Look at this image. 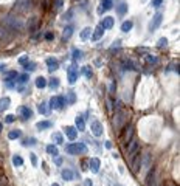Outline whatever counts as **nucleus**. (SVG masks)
<instances>
[{"label":"nucleus","mask_w":180,"mask_h":186,"mask_svg":"<svg viewBox=\"0 0 180 186\" xmlns=\"http://www.w3.org/2000/svg\"><path fill=\"white\" fill-rule=\"evenodd\" d=\"M87 165H89V169H90L93 174H98V172H99L101 163H99V160H98V158H90V161L87 163Z\"/></svg>","instance_id":"11"},{"label":"nucleus","mask_w":180,"mask_h":186,"mask_svg":"<svg viewBox=\"0 0 180 186\" xmlns=\"http://www.w3.org/2000/svg\"><path fill=\"white\" fill-rule=\"evenodd\" d=\"M112 6H113V0H102V2H101V6L98 8V13L102 14V13L112 9Z\"/></svg>","instance_id":"12"},{"label":"nucleus","mask_w":180,"mask_h":186,"mask_svg":"<svg viewBox=\"0 0 180 186\" xmlns=\"http://www.w3.org/2000/svg\"><path fill=\"white\" fill-rule=\"evenodd\" d=\"M36 67H37V65H36V62H31V61H28L27 64L23 65V68H25V72H27V73H28V72H34Z\"/></svg>","instance_id":"28"},{"label":"nucleus","mask_w":180,"mask_h":186,"mask_svg":"<svg viewBox=\"0 0 180 186\" xmlns=\"http://www.w3.org/2000/svg\"><path fill=\"white\" fill-rule=\"evenodd\" d=\"M61 175H62V178L67 180V181L73 180V172H71V169H64V171L61 172Z\"/></svg>","instance_id":"27"},{"label":"nucleus","mask_w":180,"mask_h":186,"mask_svg":"<svg viewBox=\"0 0 180 186\" xmlns=\"http://www.w3.org/2000/svg\"><path fill=\"white\" fill-rule=\"evenodd\" d=\"M2 22L5 23L6 27H10L11 30H14V31H25V28H27L25 22L22 19H19L17 16H14V14H6L2 19Z\"/></svg>","instance_id":"1"},{"label":"nucleus","mask_w":180,"mask_h":186,"mask_svg":"<svg viewBox=\"0 0 180 186\" xmlns=\"http://www.w3.org/2000/svg\"><path fill=\"white\" fill-rule=\"evenodd\" d=\"M45 64H47V67H48V70H50L51 73L56 72V70L59 68V61L55 59V58H48V59L45 61Z\"/></svg>","instance_id":"10"},{"label":"nucleus","mask_w":180,"mask_h":186,"mask_svg":"<svg viewBox=\"0 0 180 186\" xmlns=\"http://www.w3.org/2000/svg\"><path fill=\"white\" fill-rule=\"evenodd\" d=\"M22 144L25 146V147H31V146H34L36 144V138H33V136H30V138H25L23 141H22Z\"/></svg>","instance_id":"31"},{"label":"nucleus","mask_w":180,"mask_h":186,"mask_svg":"<svg viewBox=\"0 0 180 186\" xmlns=\"http://www.w3.org/2000/svg\"><path fill=\"white\" fill-rule=\"evenodd\" d=\"M61 6H62V0H56L55 2V9L58 11V9H61Z\"/></svg>","instance_id":"53"},{"label":"nucleus","mask_w":180,"mask_h":186,"mask_svg":"<svg viewBox=\"0 0 180 186\" xmlns=\"http://www.w3.org/2000/svg\"><path fill=\"white\" fill-rule=\"evenodd\" d=\"M51 126H53V124H51V121H39V123L36 124V127H37L39 130H45V129H50Z\"/></svg>","instance_id":"21"},{"label":"nucleus","mask_w":180,"mask_h":186,"mask_svg":"<svg viewBox=\"0 0 180 186\" xmlns=\"http://www.w3.org/2000/svg\"><path fill=\"white\" fill-rule=\"evenodd\" d=\"M17 76H19V75H17L16 72H10V73L6 75V78H10V79H16Z\"/></svg>","instance_id":"52"},{"label":"nucleus","mask_w":180,"mask_h":186,"mask_svg":"<svg viewBox=\"0 0 180 186\" xmlns=\"http://www.w3.org/2000/svg\"><path fill=\"white\" fill-rule=\"evenodd\" d=\"M117 11H118V14H120V16L126 14V13H127V5H126V3H121V5H118Z\"/></svg>","instance_id":"39"},{"label":"nucleus","mask_w":180,"mask_h":186,"mask_svg":"<svg viewBox=\"0 0 180 186\" xmlns=\"http://www.w3.org/2000/svg\"><path fill=\"white\" fill-rule=\"evenodd\" d=\"M16 79H17L16 82H19V84H25V82H27V81L30 79V76H28V73H23V75H20V76H17Z\"/></svg>","instance_id":"34"},{"label":"nucleus","mask_w":180,"mask_h":186,"mask_svg":"<svg viewBox=\"0 0 180 186\" xmlns=\"http://www.w3.org/2000/svg\"><path fill=\"white\" fill-rule=\"evenodd\" d=\"M146 61H147L149 64H152V65L159 64V58H157V56H152V54H146Z\"/></svg>","instance_id":"37"},{"label":"nucleus","mask_w":180,"mask_h":186,"mask_svg":"<svg viewBox=\"0 0 180 186\" xmlns=\"http://www.w3.org/2000/svg\"><path fill=\"white\" fill-rule=\"evenodd\" d=\"M82 73H84L86 78L90 79V78L93 76V70H92V67H84V68H82Z\"/></svg>","instance_id":"36"},{"label":"nucleus","mask_w":180,"mask_h":186,"mask_svg":"<svg viewBox=\"0 0 180 186\" xmlns=\"http://www.w3.org/2000/svg\"><path fill=\"white\" fill-rule=\"evenodd\" d=\"M106 147L110 149V147H112V143H110V141H106Z\"/></svg>","instance_id":"56"},{"label":"nucleus","mask_w":180,"mask_h":186,"mask_svg":"<svg viewBox=\"0 0 180 186\" xmlns=\"http://www.w3.org/2000/svg\"><path fill=\"white\" fill-rule=\"evenodd\" d=\"M45 39H47V40H53V39H55V34L51 33V31H48V33H45Z\"/></svg>","instance_id":"51"},{"label":"nucleus","mask_w":180,"mask_h":186,"mask_svg":"<svg viewBox=\"0 0 180 186\" xmlns=\"http://www.w3.org/2000/svg\"><path fill=\"white\" fill-rule=\"evenodd\" d=\"M132 136H134V126L131 124L129 127L126 129V133H124V136H123L124 143H127V141H129V140H132Z\"/></svg>","instance_id":"18"},{"label":"nucleus","mask_w":180,"mask_h":186,"mask_svg":"<svg viewBox=\"0 0 180 186\" xmlns=\"http://www.w3.org/2000/svg\"><path fill=\"white\" fill-rule=\"evenodd\" d=\"M30 160L33 163V166H37V157H36V154H31L30 155Z\"/></svg>","instance_id":"50"},{"label":"nucleus","mask_w":180,"mask_h":186,"mask_svg":"<svg viewBox=\"0 0 180 186\" xmlns=\"http://www.w3.org/2000/svg\"><path fill=\"white\" fill-rule=\"evenodd\" d=\"M51 186H59V184H58V183H53V184H51Z\"/></svg>","instance_id":"57"},{"label":"nucleus","mask_w":180,"mask_h":186,"mask_svg":"<svg viewBox=\"0 0 180 186\" xmlns=\"http://www.w3.org/2000/svg\"><path fill=\"white\" fill-rule=\"evenodd\" d=\"M162 22H163V14H162V13H157L155 16L152 17L151 23H149V31H151V33L155 31V30L162 25Z\"/></svg>","instance_id":"4"},{"label":"nucleus","mask_w":180,"mask_h":186,"mask_svg":"<svg viewBox=\"0 0 180 186\" xmlns=\"http://www.w3.org/2000/svg\"><path fill=\"white\" fill-rule=\"evenodd\" d=\"M33 2L31 0H17L14 5V13H25L31 8Z\"/></svg>","instance_id":"3"},{"label":"nucleus","mask_w":180,"mask_h":186,"mask_svg":"<svg viewBox=\"0 0 180 186\" xmlns=\"http://www.w3.org/2000/svg\"><path fill=\"white\" fill-rule=\"evenodd\" d=\"M138 147H140V143L137 141L135 138H132V140L127 141V154H129V155H134L138 151Z\"/></svg>","instance_id":"9"},{"label":"nucleus","mask_w":180,"mask_h":186,"mask_svg":"<svg viewBox=\"0 0 180 186\" xmlns=\"http://www.w3.org/2000/svg\"><path fill=\"white\" fill-rule=\"evenodd\" d=\"M154 181H155V172H154V169L147 174V177H146V186H151Z\"/></svg>","instance_id":"29"},{"label":"nucleus","mask_w":180,"mask_h":186,"mask_svg":"<svg viewBox=\"0 0 180 186\" xmlns=\"http://www.w3.org/2000/svg\"><path fill=\"white\" fill-rule=\"evenodd\" d=\"M5 85H6L8 88H16V79L6 78V79H5Z\"/></svg>","instance_id":"41"},{"label":"nucleus","mask_w":180,"mask_h":186,"mask_svg":"<svg viewBox=\"0 0 180 186\" xmlns=\"http://www.w3.org/2000/svg\"><path fill=\"white\" fill-rule=\"evenodd\" d=\"M90 130H92V133H93L95 136H101L102 132H104V129H102V124H101L98 120H93V121L90 123Z\"/></svg>","instance_id":"7"},{"label":"nucleus","mask_w":180,"mask_h":186,"mask_svg":"<svg viewBox=\"0 0 180 186\" xmlns=\"http://www.w3.org/2000/svg\"><path fill=\"white\" fill-rule=\"evenodd\" d=\"M0 39H10V34L6 33V30L5 28H2V27H0Z\"/></svg>","instance_id":"43"},{"label":"nucleus","mask_w":180,"mask_h":186,"mask_svg":"<svg viewBox=\"0 0 180 186\" xmlns=\"http://www.w3.org/2000/svg\"><path fill=\"white\" fill-rule=\"evenodd\" d=\"M92 31H93V30H92V28H89V27H87V28H84V30L81 31V39H82V40H87V39H90V36H92Z\"/></svg>","instance_id":"26"},{"label":"nucleus","mask_w":180,"mask_h":186,"mask_svg":"<svg viewBox=\"0 0 180 186\" xmlns=\"http://www.w3.org/2000/svg\"><path fill=\"white\" fill-rule=\"evenodd\" d=\"M115 186H118V184H115Z\"/></svg>","instance_id":"59"},{"label":"nucleus","mask_w":180,"mask_h":186,"mask_svg":"<svg viewBox=\"0 0 180 186\" xmlns=\"http://www.w3.org/2000/svg\"><path fill=\"white\" fill-rule=\"evenodd\" d=\"M51 140H53V141H55V144H62L64 143V138H62V135L61 133H53V136H51Z\"/></svg>","instance_id":"32"},{"label":"nucleus","mask_w":180,"mask_h":186,"mask_svg":"<svg viewBox=\"0 0 180 186\" xmlns=\"http://www.w3.org/2000/svg\"><path fill=\"white\" fill-rule=\"evenodd\" d=\"M166 43H168V39H166V37H162V39H159V46H160V48H163V46H166Z\"/></svg>","instance_id":"48"},{"label":"nucleus","mask_w":180,"mask_h":186,"mask_svg":"<svg viewBox=\"0 0 180 186\" xmlns=\"http://www.w3.org/2000/svg\"><path fill=\"white\" fill-rule=\"evenodd\" d=\"M82 58H84V53H82L81 50H78V48H75V50H73V56H71L73 62H78V61H81Z\"/></svg>","instance_id":"20"},{"label":"nucleus","mask_w":180,"mask_h":186,"mask_svg":"<svg viewBox=\"0 0 180 186\" xmlns=\"http://www.w3.org/2000/svg\"><path fill=\"white\" fill-rule=\"evenodd\" d=\"M47 152H48L51 157H58V155H59V152H58V147H56L55 144H48V146H47Z\"/></svg>","instance_id":"23"},{"label":"nucleus","mask_w":180,"mask_h":186,"mask_svg":"<svg viewBox=\"0 0 180 186\" xmlns=\"http://www.w3.org/2000/svg\"><path fill=\"white\" fill-rule=\"evenodd\" d=\"M10 104H11V99L6 96V98H3L2 101H0V112H3V110H6L8 107H10Z\"/></svg>","instance_id":"24"},{"label":"nucleus","mask_w":180,"mask_h":186,"mask_svg":"<svg viewBox=\"0 0 180 186\" xmlns=\"http://www.w3.org/2000/svg\"><path fill=\"white\" fill-rule=\"evenodd\" d=\"M36 87H37V88H45V87H47V79H45L44 76H39V78L36 79Z\"/></svg>","instance_id":"30"},{"label":"nucleus","mask_w":180,"mask_h":186,"mask_svg":"<svg viewBox=\"0 0 180 186\" xmlns=\"http://www.w3.org/2000/svg\"><path fill=\"white\" fill-rule=\"evenodd\" d=\"M124 67H126L124 70H138V67H137L134 62H131V61H126V62H124Z\"/></svg>","instance_id":"38"},{"label":"nucleus","mask_w":180,"mask_h":186,"mask_svg":"<svg viewBox=\"0 0 180 186\" xmlns=\"http://www.w3.org/2000/svg\"><path fill=\"white\" fill-rule=\"evenodd\" d=\"M71 17H73V9H68V11L64 14V20H71Z\"/></svg>","instance_id":"46"},{"label":"nucleus","mask_w":180,"mask_h":186,"mask_svg":"<svg viewBox=\"0 0 180 186\" xmlns=\"http://www.w3.org/2000/svg\"><path fill=\"white\" fill-rule=\"evenodd\" d=\"M20 136H22V130H19V129L10 130V133H8V138H10V140H17V138H20Z\"/></svg>","instance_id":"22"},{"label":"nucleus","mask_w":180,"mask_h":186,"mask_svg":"<svg viewBox=\"0 0 180 186\" xmlns=\"http://www.w3.org/2000/svg\"><path fill=\"white\" fill-rule=\"evenodd\" d=\"M67 76H68L70 84H75L76 81H78V67H76V64H73L67 68Z\"/></svg>","instance_id":"5"},{"label":"nucleus","mask_w":180,"mask_h":186,"mask_svg":"<svg viewBox=\"0 0 180 186\" xmlns=\"http://www.w3.org/2000/svg\"><path fill=\"white\" fill-rule=\"evenodd\" d=\"M20 115H22V120H30L31 116H33V112H31V109H28V107H20Z\"/></svg>","instance_id":"16"},{"label":"nucleus","mask_w":180,"mask_h":186,"mask_svg":"<svg viewBox=\"0 0 180 186\" xmlns=\"http://www.w3.org/2000/svg\"><path fill=\"white\" fill-rule=\"evenodd\" d=\"M6 70V64H0V72H5Z\"/></svg>","instance_id":"55"},{"label":"nucleus","mask_w":180,"mask_h":186,"mask_svg":"<svg viewBox=\"0 0 180 186\" xmlns=\"http://www.w3.org/2000/svg\"><path fill=\"white\" fill-rule=\"evenodd\" d=\"M124 120H126V112H123V110H118V112L115 113V116H113V126H115L117 129H120V127L123 126Z\"/></svg>","instance_id":"8"},{"label":"nucleus","mask_w":180,"mask_h":186,"mask_svg":"<svg viewBox=\"0 0 180 186\" xmlns=\"http://www.w3.org/2000/svg\"><path fill=\"white\" fill-rule=\"evenodd\" d=\"M51 88H58L59 87V79L58 78H53V79H50V82H47Z\"/></svg>","instance_id":"40"},{"label":"nucleus","mask_w":180,"mask_h":186,"mask_svg":"<svg viewBox=\"0 0 180 186\" xmlns=\"http://www.w3.org/2000/svg\"><path fill=\"white\" fill-rule=\"evenodd\" d=\"M14 121H16V116H14V115H6V116H5V123L11 124V123H14Z\"/></svg>","instance_id":"45"},{"label":"nucleus","mask_w":180,"mask_h":186,"mask_svg":"<svg viewBox=\"0 0 180 186\" xmlns=\"http://www.w3.org/2000/svg\"><path fill=\"white\" fill-rule=\"evenodd\" d=\"M64 130H65V135H67V138H68V140H71V141H75V140H76V136H78V130H76V127L67 126Z\"/></svg>","instance_id":"14"},{"label":"nucleus","mask_w":180,"mask_h":186,"mask_svg":"<svg viewBox=\"0 0 180 186\" xmlns=\"http://www.w3.org/2000/svg\"><path fill=\"white\" fill-rule=\"evenodd\" d=\"M84 186H93V181H92L90 178H86V180H84Z\"/></svg>","instance_id":"54"},{"label":"nucleus","mask_w":180,"mask_h":186,"mask_svg":"<svg viewBox=\"0 0 180 186\" xmlns=\"http://www.w3.org/2000/svg\"><path fill=\"white\" fill-rule=\"evenodd\" d=\"M13 165H14V166H22V165H23V158H22L20 155H14V157H13Z\"/></svg>","instance_id":"33"},{"label":"nucleus","mask_w":180,"mask_h":186,"mask_svg":"<svg viewBox=\"0 0 180 186\" xmlns=\"http://www.w3.org/2000/svg\"><path fill=\"white\" fill-rule=\"evenodd\" d=\"M37 110H39V113H42V115H47V113H48V107H47V102H40V104L37 106Z\"/></svg>","instance_id":"35"},{"label":"nucleus","mask_w":180,"mask_h":186,"mask_svg":"<svg viewBox=\"0 0 180 186\" xmlns=\"http://www.w3.org/2000/svg\"><path fill=\"white\" fill-rule=\"evenodd\" d=\"M28 61H30V59H28V56H22V58H19V64H20V65H25Z\"/></svg>","instance_id":"49"},{"label":"nucleus","mask_w":180,"mask_h":186,"mask_svg":"<svg viewBox=\"0 0 180 186\" xmlns=\"http://www.w3.org/2000/svg\"><path fill=\"white\" fill-rule=\"evenodd\" d=\"M75 124H76V130H78V132L86 130V121H84V118H82V116H76Z\"/></svg>","instance_id":"15"},{"label":"nucleus","mask_w":180,"mask_h":186,"mask_svg":"<svg viewBox=\"0 0 180 186\" xmlns=\"http://www.w3.org/2000/svg\"><path fill=\"white\" fill-rule=\"evenodd\" d=\"M102 34H104V30H102L101 27H96V30L95 31H92V40H99L101 37H102Z\"/></svg>","instance_id":"17"},{"label":"nucleus","mask_w":180,"mask_h":186,"mask_svg":"<svg viewBox=\"0 0 180 186\" xmlns=\"http://www.w3.org/2000/svg\"><path fill=\"white\" fill-rule=\"evenodd\" d=\"M71 34H73V27H71V25L65 27V30H64V33H62V37H64V40L70 39V37H71Z\"/></svg>","instance_id":"25"},{"label":"nucleus","mask_w":180,"mask_h":186,"mask_svg":"<svg viewBox=\"0 0 180 186\" xmlns=\"http://www.w3.org/2000/svg\"><path fill=\"white\" fill-rule=\"evenodd\" d=\"M0 132H2V124H0Z\"/></svg>","instance_id":"58"},{"label":"nucleus","mask_w":180,"mask_h":186,"mask_svg":"<svg viewBox=\"0 0 180 186\" xmlns=\"http://www.w3.org/2000/svg\"><path fill=\"white\" fill-rule=\"evenodd\" d=\"M162 3H163V0H152L151 6H154V8H159V6H162Z\"/></svg>","instance_id":"47"},{"label":"nucleus","mask_w":180,"mask_h":186,"mask_svg":"<svg viewBox=\"0 0 180 186\" xmlns=\"http://www.w3.org/2000/svg\"><path fill=\"white\" fill-rule=\"evenodd\" d=\"M132 27H134V22L132 20H126V22H123V25H121V31L127 33V31L132 30Z\"/></svg>","instance_id":"19"},{"label":"nucleus","mask_w":180,"mask_h":186,"mask_svg":"<svg viewBox=\"0 0 180 186\" xmlns=\"http://www.w3.org/2000/svg\"><path fill=\"white\" fill-rule=\"evenodd\" d=\"M141 166V161H140V158H137L135 161H134V165H132V171L134 172H138V168Z\"/></svg>","instance_id":"42"},{"label":"nucleus","mask_w":180,"mask_h":186,"mask_svg":"<svg viewBox=\"0 0 180 186\" xmlns=\"http://www.w3.org/2000/svg\"><path fill=\"white\" fill-rule=\"evenodd\" d=\"M113 23H115V19L113 17H104V19H102V22L99 23V27L102 30H110L113 27Z\"/></svg>","instance_id":"13"},{"label":"nucleus","mask_w":180,"mask_h":186,"mask_svg":"<svg viewBox=\"0 0 180 186\" xmlns=\"http://www.w3.org/2000/svg\"><path fill=\"white\" fill-rule=\"evenodd\" d=\"M65 152L70 155H78V154H86L87 152V146L84 143H73V144H67L65 146Z\"/></svg>","instance_id":"2"},{"label":"nucleus","mask_w":180,"mask_h":186,"mask_svg":"<svg viewBox=\"0 0 180 186\" xmlns=\"http://www.w3.org/2000/svg\"><path fill=\"white\" fill-rule=\"evenodd\" d=\"M65 106V98L64 96H53L50 99V107L51 109H56V110H59V109H62Z\"/></svg>","instance_id":"6"},{"label":"nucleus","mask_w":180,"mask_h":186,"mask_svg":"<svg viewBox=\"0 0 180 186\" xmlns=\"http://www.w3.org/2000/svg\"><path fill=\"white\" fill-rule=\"evenodd\" d=\"M67 99H68V102H70V104H73V102H75L76 96H75V93H73V91H68V95H67ZM67 99H65V101H67Z\"/></svg>","instance_id":"44"}]
</instances>
